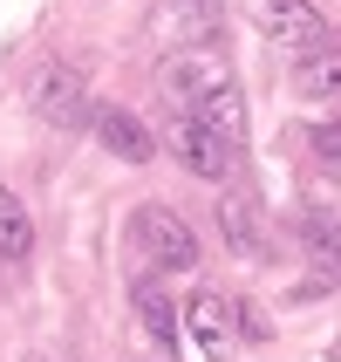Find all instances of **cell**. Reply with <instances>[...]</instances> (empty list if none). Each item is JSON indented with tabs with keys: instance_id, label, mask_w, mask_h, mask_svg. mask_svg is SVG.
I'll return each mask as SVG.
<instances>
[{
	"instance_id": "obj_2",
	"label": "cell",
	"mask_w": 341,
	"mask_h": 362,
	"mask_svg": "<svg viewBox=\"0 0 341 362\" xmlns=\"http://www.w3.org/2000/svg\"><path fill=\"white\" fill-rule=\"evenodd\" d=\"M130 240H137V253L157 274H191L198 267V233L171 212V205H143L137 219H130Z\"/></svg>"
},
{
	"instance_id": "obj_10",
	"label": "cell",
	"mask_w": 341,
	"mask_h": 362,
	"mask_svg": "<svg viewBox=\"0 0 341 362\" xmlns=\"http://www.w3.org/2000/svg\"><path fill=\"white\" fill-rule=\"evenodd\" d=\"M294 82H301V96L335 103V96H341V48L328 41V48H307V55H294Z\"/></svg>"
},
{
	"instance_id": "obj_14",
	"label": "cell",
	"mask_w": 341,
	"mask_h": 362,
	"mask_svg": "<svg viewBox=\"0 0 341 362\" xmlns=\"http://www.w3.org/2000/svg\"><path fill=\"white\" fill-rule=\"evenodd\" d=\"M314 158H321L328 171L341 164V123H321V130H314Z\"/></svg>"
},
{
	"instance_id": "obj_12",
	"label": "cell",
	"mask_w": 341,
	"mask_h": 362,
	"mask_svg": "<svg viewBox=\"0 0 341 362\" xmlns=\"http://www.w3.org/2000/svg\"><path fill=\"white\" fill-rule=\"evenodd\" d=\"M219 226H225V240L239 246L246 260H260V253H266V233H260V212H253V205H246V199H225V205H219Z\"/></svg>"
},
{
	"instance_id": "obj_3",
	"label": "cell",
	"mask_w": 341,
	"mask_h": 362,
	"mask_svg": "<svg viewBox=\"0 0 341 362\" xmlns=\"http://www.w3.org/2000/svg\"><path fill=\"white\" fill-rule=\"evenodd\" d=\"M28 110L41 123H55V130H89V89L68 62H41L35 76H28Z\"/></svg>"
},
{
	"instance_id": "obj_8",
	"label": "cell",
	"mask_w": 341,
	"mask_h": 362,
	"mask_svg": "<svg viewBox=\"0 0 341 362\" xmlns=\"http://www.w3.org/2000/svg\"><path fill=\"white\" fill-rule=\"evenodd\" d=\"M89 130L102 137V151L123 164H143V158H157V137H150V123L130 117V110H116V103H89Z\"/></svg>"
},
{
	"instance_id": "obj_11",
	"label": "cell",
	"mask_w": 341,
	"mask_h": 362,
	"mask_svg": "<svg viewBox=\"0 0 341 362\" xmlns=\"http://www.w3.org/2000/svg\"><path fill=\"white\" fill-rule=\"evenodd\" d=\"M35 253V219H28V205L0 185V260H28Z\"/></svg>"
},
{
	"instance_id": "obj_4",
	"label": "cell",
	"mask_w": 341,
	"mask_h": 362,
	"mask_svg": "<svg viewBox=\"0 0 341 362\" xmlns=\"http://www.w3.org/2000/svg\"><path fill=\"white\" fill-rule=\"evenodd\" d=\"M253 21H260V35L287 55H307V48H328L335 28L314 0H253Z\"/></svg>"
},
{
	"instance_id": "obj_13",
	"label": "cell",
	"mask_w": 341,
	"mask_h": 362,
	"mask_svg": "<svg viewBox=\"0 0 341 362\" xmlns=\"http://www.w3.org/2000/svg\"><path fill=\"white\" fill-rule=\"evenodd\" d=\"M307 246H314V260H335V205H314L307 212Z\"/></svg>"
},
{
	"instance_id": "obj_1",
	"label": "cell",
	"mask_w": 341,
	"mask_h": 362,
	"mask_svg": "<svg viewBox=\"0 0 341 362\" xmlns=\"http://www.w3.org/2000/svg\"><path fill=\"white\" fill-rule=\"evenodd\" d=\"M232 62L212 48V41H198V48H164L157 55V96H164V110H205V103L219 96V89H232Z\"/></svg>"
},
{
	"instance_id": "obj_5",
	"label": "cell",
	"mask_w": 341,
	"mask_h": 362,
	"mask_svg": "<svg viewBox=\"0 0 341 362\" xmlns=\"http://www.w3.org/2000/svg\"><path fill=\"white\" fill-rule=\"evenodd\" d=\"M164 151H171V158L191 171V178H212V185L232 171V144H225L212 123L184 117V110H171V117H164Z\"/></svg>"
},
{
	"instance_id": "obj_7",
	"label": "cell",
	"mask_w": 341,
	"mask_h": 362,
	"mask_svg": "<svg viewBox=\"0 0 341 362\" xmlns=\"http://www.w3.org/2000/svg\"><path fill=\"white\" fill-rule=\"evenodd\" d=\"M178 315H184V328L198 335V349H205L212 362H232V356H239V328H232V301H225V294L198 287L191 308H178Z\"/></svg>"
},
{
	"instance_id": "obj_9",
	"label": "cell",
	"mask_w": 341,
	"mask_h": 362,
	"mask_svg": "<svg viewBox=\"0 0 341 362\" xmlns=\"http://www.w3.org/2000/svg\"><path fill=\"white\" fill-rule=\"evenodd\" d=\"M130 301H137V322H143V335H150V342H157L164 356H171V349L184 342V322H178V301H171V294H164L157 281H137V287H130Z\"/></svg>"
},
{
	"instance_id": "obj_6",
	"label": "cell",
	"mask_w": 341,
	"mask_h": 362,
	"mask_svg": "<svg viewBox=\"0 0 341 362\" xmlns=\"http://www.w3.org/2000/svg\"><path fill=\"white\" fill-rule=\"evenodd\" d=\"M150 35H157L164 48H198V41H219V0H157Z\"/></svg>"
}]
</instances>
